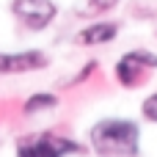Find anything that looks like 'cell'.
Wrapping results in <instances>:
<instances>
[{"label": "cell", "mask_w": 157, "mask_h": 157, "mask_svg": "<svg viewBox=\"0 0 157 157\" xmlns=\"http://www.w3.org/2000/svg\"><path fill=\"white\" fill-rule=\"evenodd\" d=\"M88 144L102 157H138L141 127L132 119H102L88 130Z\"/></svg>", "instance_id": "1"}, {"label": "cell", "mask_w": 157, "mask_h": 157, "mask_svg": "<svg viewBox=\"0 0 157 157\" xmlns=\"http://www.w3.org/2000/svg\"><path fill=\"white\" fill-rule=\"evenodd\" d=\"M86 149L63 135L55 132H39L17 144V157H66V155H83Z\"/></svg>", "instance_id": "2"}, {"label": "cell", "mask_w": 157, "mask_h": 157, "mask_svg": "<svg viewBox=\"0 0 157 157\" xmlns=\"http://www.w3.org/2000/svg\"><path fill=\"white\" fill-rule=\"evenodd\" d=\"M11 14L28 28V30H44L58 17V6L52 0H14Z\"/></svg>", "instance_id": "3"}, {"label": "cell", "mask_w": 157, "mask_h": 157, "mask_svg": "<svg viewBox=\"0 0 157 157\" xmlns=\"http://www.w3.org/2000/svg\"><path fill=\"white\" fill-rule=\"evenodd\" d=\"M50 58L41 50H22V52H0V75H28L47 69Z\"/></svg>", "instance_id": "4"}, {"label": "cell", "mask_w": 157, "mask_h": 157, "mask_svg": "<svg viewBox=\"0 0 157 157\" xmlns=\"http://www.w3.org/2000/svg\"><path fill=\"white\" fill-rule=\"evenodd\" d=\"M146 72H149V69H146L132 52H124V55L116 61V69H113L119 86H124V88H138V86H144V83H146Z\"/></svg>", "instance_id": "5"}, {"label": "cell", "mask_w": 157, "mask_h": 157, "mask_svg": "<svg viewBox=\"0 0 157 157\" xmlns=\"http://www.w3.org/2000/svg\"><path fill=\"white\" fill-rule=\"evenodd\" d=\"M116 36H119V22H91L75 36V41L83 47H99V44H110Z\"/></svg>", "instance_id": "6"}, {"label": "cell", "mask_w": 157, "mask_h": 157, "mask_svg": "<svg viewBox=\"0 0 157 157\" xmlns=\"http://www.w3.org/2000/svg\"><path fill=\"white\" fill-rule=\"evenodd\" d=\"M58 94H52V91H36V94H30L28 99H25V105H22V113L25 116H36V113H47V110H55L58 108Z\"/></svg>", "instance_id": "7"}, {"label": "cell", "mask_w": 157, "mask_h": 157, "mask_svg": "<svg viewBox=\"0 0 157 157\" xmlns=\"http://www.w3.org/2000/svg\"><path fill=\"white\" fill-rule=\"evenodd\" d=\"M141 116H144L149 124H157V91H152V94L141 102Z\"/></svg>", "instance_id": "8"}, {"label": "cell", "mask_w": 157, "mask_h": 157, "mask_svg": "<svg viewBox=\"0 0 157 157\" xmlns=\"http://www.w3.org/2000/svg\"><path fill=\"white\" fill-rule=\"evenodd\" d=\"M130 52H132V55H135V58H138L149 72L157 69V52H152V50H130Z\"/></svg>", "instance_id": "9"}, {"label": "cell", "mask_w": 157, "mask_h": 157, "mask_svg": "<svg viewBox=\"0 0 157 157\" xmlns=\"http://www.w3.org/2000/svg\"><path fill=\"white\" fill-rule=\"evenodd\" d=\"M97 66H99L97 61H88V63H86V66H83V69H80V72H77V75H75V77H72V80H69L66 86H80L83 80H88V77H91V75L97 72Z\"/></svg>", "instance_id": "10"}, {"label": "cell", "mask_w": 157, "mask_h": 157, "mask_svg": "<svg viewBox=\"0 0 157 157\" xmlns=\"http://www.w3.org/2000/svg\"><path fill=\"white\" fill-rule=\"evenodd\" d=\"M86 6H88V11H94V14H102V11H110V8H116V6H119V0H86Z\"/></svg>", "instance_id": "11"}]
</instances>
